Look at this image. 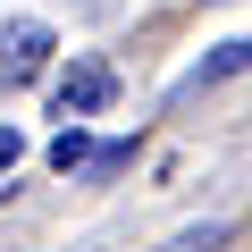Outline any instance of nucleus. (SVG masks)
<instances>
[{"label":"nucleus","mask_w":252,"mask_h":252,"mask_svg":"<svg viewBox=\"0 0 252 252\" xmlns=\"http://www.w3.org/2000/svg\"><path fill=\"white\" fill-rule=\"evenodd\" d=\"M17 160H26V143H17V126H0V177H9Z\"/></svg>","instance_id":"obj_6"},{"label":"nucleus","mask_w":252,"mask_h":252,"mask_svg":"<svg viewBox=\"0 0 252 252\" xmlns=\"http://www.w3.org/2000/svg\"><path fill=\"white\" fill-rule=\"evenodd\" d=\"M109 93H118V76H109L101 59H67V76H59V118H93V109H109Z\"/></svg>","instance_id":"obj_1"},{"label":"nucleus","mask_w":252,"mask_h":252,"mask_svg":"<svg viewBox=\"0 0 252 252\" xmlns=\"http://www.w3.org/2000/svg\"><path fill=\"white\" fill-rule=\"evenodd\" d=\"M93 160V135H84V126H59V143H51V168L67 177V168H84Z\"/></svg>","instance_id":"obj_4"},{"label":"nucleus","mask_w":252,"mask_h":252,"mask_svg":"<svg viewBox=\"0 0 252 252\" xmlns=\"http://www.w3.org/2000/svg\"><path fill=\"white\" fill-rule=\"evenodd\" d=\"M235 67H252V42H219V51H210L185 84H219V76H235Z\"/></svg>","instance_id":"obj_3"},{"label":"nucleus","mask_w":252,"mask_h":252,"mask_svg":"<svg viewBox=\"0 0 252 252\" xmlns=\"http://www.w3.org/2000/svg\"><path fill=\"white\" fill-rule=\"evenodd\" d=\"M42 59H51V26H34V17L0 26V76H9V84H26Z\"/></svg>","instance_id":"obj_2"},{"label":"nucleus","mask_w":252,"mask_h":252,"mask_svg":"<svg viewBox=\"0 0 252 252\" xmlns=\"http://www.w3.org/2000/svg\"><path fill=\"white\" fill-rule=\"evenodd\" d=\"M210 244H227V227H219V219H210V227H193V235H177L168 252H210Z\"/></svg>","instance_id":"obj_5"}]
</instances>
